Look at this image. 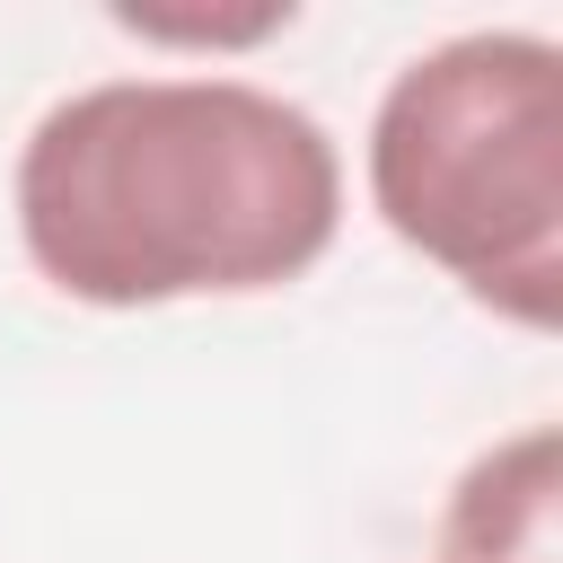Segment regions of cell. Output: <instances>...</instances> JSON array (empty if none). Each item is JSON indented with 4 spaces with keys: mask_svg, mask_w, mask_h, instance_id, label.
Returning <instances> with one entry per match:
<instances>
[{
    "mask_svg": "<svg viewBox=\"0 0 563 563\" xmlns=\"http://www.w3.org/2000/svg\"><path fill=\"white\" fill-rule=\"evenodd\" d=\"M554 466H563L554 422H528L519 440L484 449L440 519L449 563H554Z\"/></svg>",
    "mask_w": 563,
    "mask_h": 563,
    "instance_id": "3957f363",
    "label": "cell"
},
{
    "mask_svg": "<svg viewBox=\"0 0 563 563\" xmlns=\"http://www.w3.org/2000/svg\"><path fill=\"white\" fill-rule=\"evenodd\" d=\"M343 220L325 123L255 79H97L18 150L26 264L88 308L299 282Z\"/></svg>",
    "mask_w": 563,
    "mask_h": 563,
    "instance_id": "6da1fadb",
    "label": "cell"
},
{
    "mask_svg": "<svg viewBox=\"0 0 563 563\" xmlns=\"http://www.w3.org/2000/svg\"><path fill=\"white\" fill-rule=\"evenodd\" d=\"M369 202L510 325L563 317V53L519 26L449 35L369 114Z\"/></svg>",
    "mask_w": 563,
    "mask_h": 563,
    "instance_id": "7a4b0ae2",
    "label": "cell"
},
{
    "mask_svg": "<svg viewBox=\"0 0 563 563\" xmlns=\"http://www.w3.org/2000/svg\"><path fill=\"white\" fill-rule=\"evenodd\" d=\"M114 26L158 35V44H255V35L290 26V9H246V18H158V9H114Z\"/></svg>",
    "mask_w": 563,
    "mask_h": 563,
    "instance_id": "277c9868",
    "label": "cell"
}]
</instances>
